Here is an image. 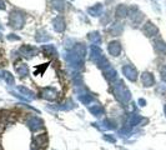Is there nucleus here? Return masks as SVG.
<instances>
[{
    "label": "nucleus",
    "mask_w": 166,
    "mask_h": 150,
    "mask_svg": "<svg viewBox=\"0 0 166 150\" xmlns=\"http://www.w3.org/2000/svg\"><path fill=\"white\" fill-rule=\"evenodd\" d=\"M43 50H44L46 54H49V55H54V56L58 55L56 49H55L53 45H45V46H43Z\"/></svg>",
    "instance_id": "4be33fe9"
},
{
    "label": "nucleus",
    "mask_w": 166,
    "mask_h": 150,
    "mask_svg": "<svg viewBox=\"0 0 166 150\" xmlns=\"http://www.w3.org/2000/svg\"><path fill=\"white\" fill-rule=\"evenodd\" d=\"M75 53H76L80 58H85V55H86V48H85V45L77 44V45L75 46Z\"/></svg>",
    "instance_id": "aec40b11"
},
{
    "label": "nucleus",
    "mask_w": 166,
    "mask_h": 150,
    "mask_svg": "<svg viewBox=\"0 0 166 150\" xmlns=\"http://www.w3.org/2000/svg\"><path fill=\"white\" fill-rule=\"evenodd\" d=\"M116 94L122 101H127L130 99V91L126 89V87L121 82H119V84L116 87Z\"/></svg>",
    "instance_id": "39448f33"
},
{
    "label": "nucleus",
    "mask_w": 166,
    "mask_h": 150,
    "mask_svg": "<svg viewBox=\"0 0 166 150\" xmlns=\"http://www.w3.org/2000/svg\"><path fill=\"white\" fill-rule=\"evenodd\" d=\"M66 61H67V64L70 65V66H72V68H75V69H79V68H81L82 66V58H80L75 51H72V53H69L67 55H66Z\"/></svg>",
    "instance_id": "7ed1b4c3"
},
{
    "label": "nucleus",
    "mask_w": 166,
    "mask_h": 150,
    "mask_svg": "<svg viewBox=\"0 0 166 150\" xmlns=\"http://www.w3.org/2000/svg\"><path fill=\"white\" fill-rule=\"evenodd\" d=\"M50 39V36L46 34V31H44V30H40L39 33H38V35H36V40L38 41H40V43H43V41H48Z\"/></svg>",
    "instance_id": "412c9836"
},
{
    "label": "nucleus",
    "mask_w": 166,
    "mask_h": 150,
    "mask_svg": "<svg viewBox=\"0 0 166 150\" xmlns=\"http://www.w3.org/2000/svg\"><path fill=\"white\" fill-rule=\"evenodd\" d=\"M104 73H105V75H106V78L111 82V80H115L116 79V77H118V73H116V70L113 68V66H106L105 69H104Z\"/></svg>",
    "instance_id": "4468645a"
},
{
    "label": "nucleus",
    "mask_w": 166,
    "mask_h": 150,
    "mask_svg": "<svg viewBox=\"0 0 166 150\" xmlns=\"http://www.w3.org/2000/svg\"><path fill=\"white\" fill-rule=\"evenodd\" d=\"M127 15L130 16L131 21H132V23H135V24H139V23L142 20V18H144L142 13H140V12H139V9H137L136 7H132V8H130V9H129V13H127Z\"/></svg>",
    "instance_id": "423d86ee"
},
{
    "label": "nucleus",
    "mask_w": 166,
    "mask_h": 150,
    "mask_svg": "<svg viewBox=\"0 0 166 150\" xmlns=\"http://www.w3.org/2000/svg\"><path fill=\"white\" fill-rule=\"evenodd\" d=\"M139 103L141 104V106H144V105H145V100H144V99H140V100H139Z\"/></svg>",
    "instance_id": "bb28decb"
},
{
    "label": "nucleus",
    "mask_w": 166,
    "mask_h": 150,
    "mask_svg": "<svg viewBox=\"0 0 166 150\" xmlns=\"http://www.w3.org/2000/svg\"><path fill=\"white\" fill-rule=\"evenodd\" d=\"M155 49L160 54H166V44L162 40H156L155 41Z\"/></svg>",
    "instance_id": "a211bd4d"
},
{
    "label": "nucleus",
    "mask_w": 166,
    "mask_h": 150,
    "mask_svg": "<svg viewBox=\"0 0 166 150\" xmlns=\"http://www.w3.org/2000/svg\"><path fill=\"white\" fill-rule=\"evenodd\" d=\"M164 110H165V114H166V105H165V108H164Z\"/></svg>",
    "instance_id": "cd10ccee"
},
{
    "label": "nucleus",
    "mask_w": 166,
    "mask_h": 150,
    "mask_svg": "<svg viewBox=\"0 0 166 150\" xmlns=\"http://www.w3.org/2000/svg\"><path fill=\"white\" fill-rule=\"evenodd\" d=\"M160 73H161V79H162L164 82H166V65L161 68V71H160Z\"/></svg>",
    "instance_id": "b1692460"
},
{
    "label": "nucleus",
    "mask_w": 166,
    "mask_h": 150,
    "mask_svg": "<svg viewBox=\"0 0 166 150\" xmlns=\"http://www.w3.org/2000/svg\"><path fill=\"white\" fill-rule=\"evenodd\" d=\"M103 10H104V8H103L101 4H95L94 7H91V8L88 9V13H89L91 16H99V15H101Z\"/></svg>",
    "instance_id": "ddd939ff"
},
{
    "label": "nucleus",
    "mask_w": 166,
    "mask_h": 150,
    "mask_svg": "<svg viewBox=\"0 0 166 150\" xmlns=\"http://www.w3.org/2000/svg\"><path fill=\"white\" fill-rule=\"evenodd\" d=\"M25 23V16L19 12H13L9 16V25L13 29H21Z\"/></svg>",
    "instance_id": "f03ea898"
},
{
    "label": "nucleus",
    "mask_w": 166,
    "mask_h": 150,
    "mask_svg": "<svg viewBox=\"0 0 166 150\" xmlns=\"http://www.w3.org/2000/svg\"><path fill=\"white\" fill-rule=\"evenodd\" d=\"M108 31L113 35V36H118V35H120L121 33H122V25L121 24H113V25H110L109 28H108Z\"/></svg>",
    "instance_id": "f8f14e48"
},
{
    "label": "nucleus",
    "mask_w": 166,
    "mask_h": 150,
    "mask_svg": "<svg viewBox=\"0 0 166 150\" xmlns=\"http://www.w3.org/2000/svg\"><path fill=\"white\" fill-rule=\"evenodd\" d=\"M15 69H16V73L20 75V77H26L29 74V68L26 64H23V63H19L15 65Z\"/></svg>",
    "instance_id": "2eb2a0df"
},
{
    "label": "nucleus",
    "mask_w": 166,
    "mask_h": 150,
    "mask_svg": "<svg viewBox=\"0 0 166 150\" xmlns=\"http://www.w3.org/2000/svg\"><path fill=\"white\" fill-rule=\"evenodd\" d=\"M50 3L53 5V8L56 9L58 12H62L65 9V2L64 0H50Z\"/></svg>",
    "instance_id": "f3484780"
},
{
    "label": "nucleus",
    "mask_w": 166,
    "mask_h": 150,
    "mask_svg": "<svg viewBox=\"0 0 166 150\" xmlns=\"http://www.w3.org/2000/svg\"><path fill=\"white\" fill-rule=\"evenodd\" d=\"M4 9H5V4L3 0H0V10H4Z\"/></svg>",
    "instance_id": "a878e982"
},
{
    "label": "nucleus",
    "mask_w": 166,
    "mask_h": 150,
    "mask_svg": "<svg viewBox=\"0 0 166 150\" xmlns=\"http://www.w3.org/2000/svg\"><path fill=\"white\" fill-rule=\"evenodd\" d=\"M127 13H129V8L126 7V5H119L118 8H116V16L118 18H120V19H122V18H125L126 15H127Z\"/></svg>",
    "instance_id": "dca6fc26"
},
{
    "label": "nucleus",
    "mask_w": 166,
    "mask_h": 150,
    "mask_svg": "<svg viewBox=\"0 0 166 150\" xmlns=\"http://www.w3.org/2000/svg\"><path fill=\"white\" fill-rule=\"evenodd\" d=\"M141 82H142L144 87L149 88V87H152L155 84V78H154V75L151 73H147L146 71V73H144L141 75Z\"/></svg>",
    "instance_id": "9b49d317"
},
{
    "label": "nucleus",
    "mask_w": 166,
    "mask_h": 150,
    "mask_svg": "<svg viewBox=\"0 0 166 150\" xmlns=\"http://www.w3.org/2000/svg\"><path fill=\"white\" fill-rule=\"evenodd\" d=\"M19 53H20L23 56H25V58H31V56H34V55L38 53V49H36V48H33V46H30V45H23V46L19 49Z\"/></svg>",
    "instance_id": "0eeeda50"
},
{
    "label": "nucleus",
    "mask_w": 166,
    "mask_h": 150,
    "mask_svg": "<svg viewBox=\"0 0 166 150\" xmlns=\"http://www.w3.org/2000/svg\"><path fill=\"white\" fill-rule=\"evenodd\" d=\"M90 59H91V61H94L98 66H100V68H103V69H105L106 66L110 65L109 61H108V59L105 58V55L103 54L101 49H100L98 45H91V46H90Z\"/></svg>",
    "instance_id": "f257e3e1"
},
{
    "label": "nucleus",
    "mask_w": 166,
    "mask_h": 150,
    "mask_svg": "<svg viewBox=\"0 0 166 150\" xmlns=\"http://www.w3.org/2000/svg\"><path fill=\"white\" fill-rule=\"evenodd\" d=\"M142 31H144V34H145L146 36H154V35H156V34L159 33V29H157L152 23L147 21V23L144 25Z\"/></svg>",
    "instance_id": "1a4fd4ad"
},
{
    "label": "nucleus",
    "mask_w": 166,
    "mask_h": 150,
    "mask_svg": "<svg viewBox=\"0 0 166 150\" xmlns=\"http://www.w3.org/2000/svg\"><path fill=\"white\" fill-rule=\"evenodd\" d=\"M108 51L113 56H119V54L121 53V45H120V43L119 41H111V43H109Z\"/></svg>",
    "instance_id": "6e6552de"
},
{
    "label": "nucleus",
    "mask_w": 166,
    "mask_h": 150,
    "mask_svg": "<svg viewBox=\"0 0 166 150\" xmlns=\"http://www.w3.org/2000/svg\"><path fill=\"white\" fill-rule=\"evenodd\" d=\"M88 39H89L91 43H94V44H100V41H101V36H100V34H99L98 31L90 33V34L88 35Z\"/></svg>",
    "instance_id": "6ab92c4d"
},
{
    "label": "nucleus",
    "mask_w": 166,
    "mask_h": 150,
    "mask_svg": "<svg viewBox=\"0 0 166 150\" xmlns=\"http://www.w3.org/2000/svg\"><path fill=\"white\" fill-rule=\"evenodd\" d=\"M8 39L9 40H19V36H15L14 34H9L8 35Z\"/></svg>",
    "instance_id": "393cba45"
},
{
    "label": "nucleus",
    "mask_w": 166,
    "mask_h": 150,
    "mask_svg": "<svg viewBox=\"0 0 166 150\" xmlns=\"http://www.w3.org/2000/svg\"><path fill=\"white\" fill-rule=\"evenodd\" d=\"M122 73H124L125 77H126L129 80H131V82H135V80L137 79V70H136V68L132 66L131 64L125 65V66L122 68Z\"/></svg>",
    "instance_id": "20e7f679"
},
{
    "label": "nucleus",
    "mask_w": 166,
    "mask_h": 150,
    "mask_svg": "<svg viewBox=\"0 0 166 150\" xmlns=\"http://www.w3.org/2000/svg\"><path fill=\"white\" fill-rule=\"evenodd\" d=\"M53 25H54L55 31H58V33H62V31L65 30V28H66L65 20H64L62 16H56V18L53 20Z\"/></svg>",
    "instance_id": "9d476101"
},
{
    "label": "nucleus",
    "mask_w": 166,
    "mask_h": 150,
    "mask_svg": "<svg viewBox=\"0 0 166 150\" xmlns=\"http://www.w3.org/2000/svg\"><path fill=\"white\" fill-rule=\"evenodd\" d=\"M4 78L9 84H14V78H13V75L10 73H4Z\"/></svg>",
    "instance_id": "5701e85b"
}]
</instances>
